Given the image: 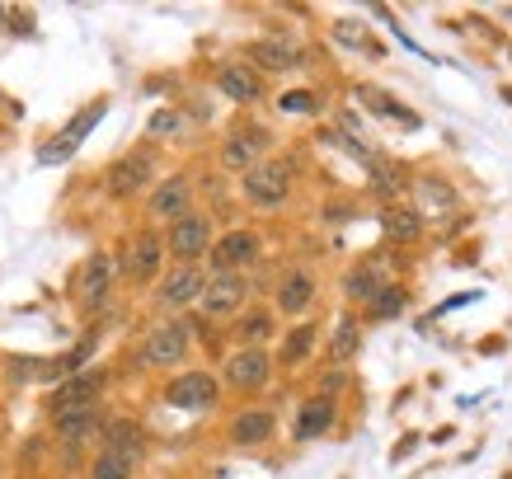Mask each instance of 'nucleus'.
<instances>
[{
    "label": "nucleus",
    "instance_id": "nucleus-20",
    "mask_svg": "<svg viewBox=\"0 0 512 479\" xmlns=\"http://www.w3.org/2000/svg\"><path fill=\"white\" fill-rule=\"evenodd\" d=\"M268 437H273V414H264V409L240 414L231 423V442H240V447H254V442H268Z\"/></svg>",
    "mask_w": 512,
    "mask_h": 479
},
{
    "label": "nucleus",
    "instance_id": "nucleus-26",
    "mask_svg": "<svg viewBox=\"0 0 512 479\" xmlns=\"http://www.w3.org/2000/svg\"><path fill=\"white\" fill-rule=\"evenodd\" d=\"M94 479H132V461L104 447V456L94 461Z\"/></svg>",
    "mask_w": 512,
    "mask_h": 479
},
{
    "label": "nucleus",
    "instance_id": "nucleus-6",
    "mask_svg": "<svg viewBox=\"0 0 512 479\" xmlns=\"http://www.w3.org/2000/svg\"><path fill=\"white\" fill-rule=\"evenodd\" d=\"M273 376V362H268L264 348H240V353H231V362H226V381H231L235 390H259Z\"/></svg>",
    "mask_w": 512,
    "mask_h": 479
},
{
    "label": "nucleus",
    "instance_id": "nucleus-12",
    "mask_svg": "<svg viewBox=\"0 0 512 479\" xmlns=\"http://www.w3.org/2000/svg\"><path fill=\"white\" fill-rule=\"evenodd\" d=\"M184 353H188V329L184 325L151 329V339H146V362H151V367H174V362H184Z\"/></svg>",
    "mask_w": 512,
    "mask_h": 479
},
{
    "label": "nucleus",
    "instance_id": "nucleus-2",
    "mask_svg": "<svg viewBox=\"0 0 512 479\" xmlns=\"http://www.w3.org/2000/svg\"><path fill=\"white\" fill-rule=\"evenodd\" d=\"M99 390H104V371H76V376H66L62 386H57V395H52V418L94 409Z\"/></svg>",
    "mask_w": 512,
    "mask_h": 479
},
{
    "label": "nucleus",
    "instance_id": "nucleus-31",
    "mask_svg": "<svg viewBox=\"0 0 512 479\" xmlns=\"http://www.w3.org/2000/svg\"><path fill=\"white\" fill-rule=\"evenodd\" d=\"M174 132H184V118H179V113H156V118H151V137H174Z\"/></svg>",
    "mask_w": 512,
    "mask_h": 479
},
{
    "label": "nucleus",
    "instance_id": "nucleus-8",
    "mask_svg": "<svg viewBox=\"0 0 512 479\" xmlns=\"http://www.w3.org/2000/svg\"><path fill=\"white\" fill-rule=\"evenodd\" d=\"M202 287H207V278H202L193 263H184V268H174L170 278L160 282V306H170V310H184V306H193L202 296Z\"/></svg>",
    "mask_w": 512,
    "mask_h": 479
},
{
    "label": "nucleus",
    "instance_id": "nucleus-19",
    "mask_svg": "<svg viewBox=\"0 0 512 479\" xmlns=\"http://www.w3.org/2000/svg\"><path fill=\"white\" fill-rule=\"evenodd\" d=\"M329 423H334V400L320 395V400H311L306 409H301V418H296V437H301V442H311V437L329 433Z\"/></svg>",
    "mask_w": 512,
    "mask_h": 479
},
{
    "label": "nucleus",
    "instance_id": "nucleus-24",
    "mask_svg": "<svg viewBox=\"0 0 512 479\" xmlns=\"http://www.w3.org/2000/svg\"><path fill=\"white\" fill-rule=\"evenodd\" d=\"M311 348H315V325H296L292 334H287V343H282V362H287V367H296V362L311 353Z\"/></svg>",
    "mask_w": 512,
    "mask_h": 479
},
{
    "label": "nucleus",
    "instance_id": "nucleus-21",
    "mask_svg": "<svg viewBox=\"0 0 512 479\" xmlns=\"http://www.w3.org/2000/svg\"><path fill=\"white\" fill-rule=\"evenodd\" d=\"M94 428H99V414H94V409H80V414L57 418V433H62L66 447H80V442H85Z\"/></svg>",
    "mask_w": 512,
    "mask_h": 479
},
{
    "label": "nucleus",
    "instance_id": "nucleus-4",
    "mask_svg": "<svg viewBox=\"0 0 512 479\" xmlns=\"http://www.w3.org/2000/svg\"><path fill=\"white\" fill-rule=\"evenodd\" d=\"M165 400H170L174 409H212V404H217V381H212L207 371H184V376L170 381Z\"/></svg>",
    "mask_w": 512,
    "mask_h": 479
},
{
    "label": "nucleus",
    "instance_id": "nucleus-27",
    "mask_svg": "<svg viewBox=\"0 0 512 479\" xmlns=\"http://www.w3.org/2000/svg\"><path fill=\"white\" fill-rule=\"evenodd\" d=\"M343 287H348V296H353V301H372V296L381 292L372 268H357V273H348V282H343Z\"/></svg>",
    "mask_w": 512,
    "mask_h": 479
},
{
    "label": "nucleus",
    "instance_id": "nucleus-14",
    "mask_svg": "<svg viewBox=\"0 0 512 479\" xmlns=\"http://www.w3.org/2000/svg\"><path fill=\"white\" fill-rule=\"evenodd\" d=\"M268 137L264 132H235L226 146H221V160H226V170H254L259 165V155H264Z\"/></svg>",
    "mask_w": 512,
    "mask_h": 479
},
{
    "label": "nucleus",
    "instance_id": "nucleus-23",
    "mask_svg": "<svg viewBox=\"0 0 512 479\" xmlns=\"http://www.w3.org/2000/svg\"><path fill=\"white\" fill-rule=\"evenodd\" d=\"M109 451H118V456H127V461L137 465V456H141V433L132 428V423H113V428H109Z\"/></svg>",
    "mask_w": 512,
    "mask_h": 479
},
{
    "label": "nucleus",
    "instance_id": "nucleus-28",
    "mask_svg": "<svg viewBox=\"0 0 512 479\" xmlns=\"http://www.w3.org/2000/svg\"><path fill=\"white\" fill-rule=\"evenodd\" d=\"M357 353V325L353 320H343L339 334H334V362H348Z\"/></svg>",
    "mask_w": 512,
    "mask_h": 479
},
{
    "label": "nucleus",
    "instance_id": "nucleus-3",
    "mask_svg": "<svg viewBox=\"0 0 512 479\" xmlns=\"http://www.w3.org/2000/svg\"><path fill=\"white\" fill-rule=\"evenodd\" d=\"M212 249V221L198 217V212H188V217H179L170 226V254H179L184 263H193L198 254H207Z\"/></svg>",
    "mask_w": 512,
    "mask_h": 479
},
{
    "label": "nucleus",
    "instance_id": "nucleus-5",
    "mask_svg": "<svg viewBox=\"0 0 512 479\" xmlns=\"http://www.w3.org/2000/svg\"><path fill=\"white\" fill-rule=\"evenodd\" d=\"M207 259H212L217 273H240L245 263L259 259V240H254L249 231H231V235H221L217 245L207 249Z\"/></svg>",
    "mask_w": 512,
    "mask_h": 479
},
{
    "label": "nucleus",
    "instance_id": "nucleus-10",
    "mask_svg": "<svg viewBox=\"0 0 512 479\" xmlns=\"http://www.w3.org/2000/svg\"><path fill=\"white\" fill-rule=\"evenodd\" d=\"M99 118H104V104H90V109L80 113L76 123L66 127V132H57V137H52V146H43V151H38V160H43V165H57V160H66V155H71L80 141H85V132H90Z\"/></svg>",
    "mask_w": 512,
    "mask_h": 479
},
{
    "label": "nucleus",
    "instance_id": "nucleus-18",
    "mask_svg": "<svg viewBox=\"0 0 512 479\" xmlns=\"http://www.w3.org/2000/svg\"><path fill=\"white\" fill-rule=\"evenodd\" d=\"M221 90L231 94L235 104H254L259 94H264V85H259V76L249 71V66H221Z\"/></svg>",
    "mask_w": 512,
    "mask_h": 479
},
{
    "label": "nucleus",
    "instance_id": "nucleus-29",
    "mask_svg": "<svg viewBox=\"0 0 512 479\" xmlns=\"http://www.w3.org/2000/svg\"><path fill=\"white\" fill-rule=\"evenodd\" d=\"M395 310H404V292L400 287H381L372 296V315H395Z\"/></svg>",
    "mask_w": 512,
    "mask_h": 479
},
{
    "label": "nucleus",
    "instance_id": "nucleus-22",
    "mask_svg": "<svg viewBox=\"0 0 512 479\" xmlns=\"http://www.w3.org/2000/svg\"><path fill=\"white\" fill-rule=\"evenodd\" d=\"M235 334H240V343H245V348H259V343L273 334V315H268V310H249L245 320L235 325Z\"/></svg>",
    "mask_w": 512,
    "mask_h": 479
},
{
    "label": "nucleus",
    "instance_id": "nucleus-25",
    "mask_svg": "<svg viewBox=\"0 0 512 479\" xmlns=\"http://www.w3.org/2000/svg\"><path fill=\"white\" fill-rule=\"evenodd\" d=\"M381 226H386V235H395V240H419V231H423V221L414 217V212H386Z\"/></svg>",
    "mask_w": 512,
    "mask_h": 479
},
{
    "label": "nucleus",
    "instance_id": "nucleus-16",
    "mask_svg": "<svg viewBox=\"0 0 512 479\" xmlns=\"http://www.w3.org/2000/svg\"><path fill=\"white\" fill-rule=\"evenodd\" d=\"M249 62L268 66V71H296V66H301V47L282 43V38H264V43L249 47Z\"/></svg>",
    "mask_w": 512,
    "mask_h": 479
},
{
    "label": "nucleus",
    "instance_id": "nucleus-30",
    "mask_svg": "<svg viewBox=\"0 0 512 479\" xmlns=\"http://www.w3.org/2000/svg\"><path fill=\"white\" fill-rule=\"evenodd\" d=\"M282 113H315V94H311V90L282 94Z\"/></svg>",
    "mask_w": 512,
    "mask_h": 479
},
{
    "label": "nucleus",
    "instance_id": "nucleus-13",
    "mask_svg": "<svg viewBox=\"0 0 512 479\" xmlns=\"http://www.w3.org/2000/svg\"><path fill=\"white\" fill-rule=\"evenodd\" d=\"M160 249L165 245H160L156 231H141L137 240H132V249H127V273H132L137 282H151L156 278V268H160V259H165Z\"/></svg>",
    "mask_w": 512,
    "mask_h": 479
},
{
    "label": "nucleus",
    "instance_id": "nucleus-15",
    "mask_svg": "<svg viewBox=\"0 0 512 479\" xmlns=\"http://www.w3.org/2000/svg\"><path fill=\"white\" fill-rule=\"evenodd\" d=\"M151 217L160 221H179L188 217V179L184 174H174V179H165V184L151 193Z\"/></svg>",
    "mask_w": 512,
    "mask_h": 479
},
{
    "label": "nucleus",
    "instance_id": "nucleus-17",
    "mask_svg": "<svg viewBox=\"0 0 512 479\" xmlns=\"http://www.w3.org/2000/svg\"><path fill=\"white\" fill-rule=\"evenodd\" d=\"M315 301V278L311 273H287L278 287V306L287 310V315H301V310Z\"/></svg>",
    "mask_w": 512,
    "mask_h": 479
},
{
    "label": "nucleus",
    "instance_id": "nucleus-7",
    "mask_svg": "<svg viewBox=\"0 0 512 479\" xmlns=\"http://www.w3.org/2000/svg\"><path fill=\"white\" fill-rule=\"evenodd\" d=\"M198 301L207 315H231V310L245 306V278L240 273H217V278H207Z\"/></svg>",
    "mask_w": 512,
    "mask_h": 479
},
{
    "label": "nucleus",
    "instance_id": "nucleus-11",
    "mask_svg": "<svg viewBox=\"0 0 512 479\" xmlns=\"http://www.w3.org/2000/svg\"><path fill=\"white\" fill-rule=\"evenodd\" d=\"M151 174H156L151 155H127V160H118L109 170V193L113 198H132V193H141L151 184Z\"/></svg>",
    "mask_w": 512,
    "mask_h": 479
},
{
    "label": "nucleus",
    "instance_id": "nucleus-9",
    "mask_svg": "<svg viewBox=\"0 0 512 479\" xmlns=\"http://www.w3.org/2000/svg\"><path fill=\"white\" fill-rule=\"evenodd\" d=\"M109 287H113V263H109V254H94V259L85 263L80 282H76L80 306H85V310H99L104 301H109Z\"/></svg>",
    "mask_w": 512,
    "mask_h": 479
},
{
    "label": "nucleus",
    "instance_id": "nucleus-1",
    "mask_svg": "<svg viewBox=\"0 0 512 479\" xmlns=\"http://www.w3.org/2000/svg\"><path fill=\"white\" fill-rule=\"evenodd\" d=\"M240 184H245V198L254 202V207H282L287 188H292V165H287V160L254 165V170H249Z\"/></svg>",
    "mask_w": 512,
    "mask_h": 479
}]
</instances>
